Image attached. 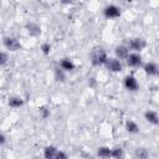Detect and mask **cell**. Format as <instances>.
<instances>
[{
  "instance_id": "1",
  "label": "cell",
  "mask_w": 159,
  "mask_h": 159,
  "mask_svg": "<svg viewBox=\"0 0 159 159\" xmlns=\"http://www.w3.org/2000/svg\"><path fill=\"white\" fill-rule=\"evenodd\" d=\"M107 52L102 47H96L91 52V62L93 66H102L107 61Z\"/></svg>"
},
{
  "instance_id": "2",
  "label": "cell",
  "mask_w": 159,
  "mask_h": 159,
  "mask_svg": "<svg viewBox=\"0 0 159 159\" xmlns=\"http://www.w3.org/2000/svg\"><path fill=\"white\" fill-rule=\"evenodd\" d=\"M145 46H147L145 40H143V39H140V37H134V39H130V40H129L127 47H128L129 50L134 51V52H139V51H142L143 48H145Z\"/></svg>"
},
{
  "instance_id": "3",
  "label": "cell",
  "mask_w": 159,
  "mask_h": 159,
  "mask_svg": "<svg viewBox=\"0 0 159 159\" xmlns=\"http://www.w3.org/2000/svg\"><path fill=\"white\" fill-rule=\"evenodd\" d=\"M103 14L107 19H117L120 16V9L116 5H107L103 9Z\"/></svg>"
},
{
  "instance_id": "4",
  "label": "cell",
  "mask_w": 159,
  "mask_h": 159,
  "mask_svg": "<svg viewBox=\"0 0 159 159\" xmlns=\"http://www.w3.org/2000/svg\"><path fill=\"white\" fill-rule=\"evenodd\" d=\"M125 61L129 67H139L142 65V56L138 52H132L127 55Z\"/></svg>"
},
{
  "instance_id": "5",
  "label": "cell",
  "mask_w": 159,
  "mask_h": 159,
  "mask_svg": "<svg viewBox=\"0 0 159 159\" xmlns=\"http://www.w3.org/2000/svg\"><path fill=\"white\" fill-rule=\"evenodd\" d=\"M104 65H106L107 68H108L109 71H112V72H119V71H122V68H123L120 60L117 58V57H116V58H107V61H106Z\"/></svg>"
},
{
  "instance_id": "6",
  "label": "cell",
  "mask_w": 159,
  "mask_h": 159,
  "mask_svg": "<svg viewBox=\"0 0 159 159\" xmlns=\"http://www.w3.org/2000/svg\"><path fill=\"white\" fill-rule=\"evenodd\" d=\"M124 87L129 92H135L139 88V83H138V81H137V78L134 76H127L124 78Z\"/></svg>"
},
{
  "instance_id": "7",
  "label": "cell",
  "mask_w": 159,
  "mask_h": 159,
  "mask_svg": "<svg viewBox=\"0 0 159 159\" xmlns=\"http://www.w3.org/2000/svg\"><path fill=\"white\" fill-rule=\"evenodd\" d=\"M4 45L10 51H17L20 48V42L15 37H5L4 39Z\"/></svg>"
},
{
  "instance_id": "8",
  "label": "cell",
  "mask_w": 159,
  "mask_h": 159,
  "mask_svg": "<svg viewBox=\"0 0 159 159\" xmlns=\"http://www.w3.org/2000/svg\"><path fill=\"white\" fill-rule=\"evenodd\" d=\"M144 71L148 76H157L158 75V66L154 62H148L144 65Z\"/></svg>"
},
{
  "instance_id": "9",
  "label": "cell",
  "mask_w": 159,
  "mask_h": 159,
  "mask_svg": "<svg viewBox=\"0 0 159 159\" xmlns=\"http://www.w3.org/2000/svg\"><path fill=\"white\" fill-rule=\"evenodd\" d=\"M144 117H145V119L149 123H152L154 125H157L159 123V117H158V113L155 111H147L145 114H144Z\"/></svg>"
},
{
  "instance_id": "10",
  "label": "cell",
  "mask_w": 159,
  "mask_h": 159,
  "mask_svg": "<svg viewBox=\"0 0 159 159\" xmlns=\"http://www.w3.org/2000/svg\"><path fill=\"white\" fill-rule=\"evenodd\" d=\"M128 53H129V48L127 46L120 45V46H117L116 47V56H117V58H119V60L125 58Z\"/></svg>"
},
{
  "instance_id": "11",
  "label": "cell",
  "mask_w": 159,
  "mask_h": 159,
  "mask_svg": "<svg viewBox=\"0 0 159 159\" xmlns=\"http://www.w3.org/2000/svg\"><path fill=\"white\" fill-rule=\"evenodd\" d=\"M60 67L63 71H73L75 70V63L70 58H62L61 62H60Z\"/></svg>"
},
{
  "instance_id": "12",
  "label": "cell",
  "mask_w": 159,
  "mask_h": 159,
  "mask_svg": "<svg viewBox=\"0 0 159 159\" xmlns=\"http://www.w3.org/2000/svg\"><path fill=\"white\" fill-rule=\"evenodd\" d=\"M57 152H58V149H57L56 147L48 145V147H46L45 150H43V157L47 158V159H50V158H56Z\"/></svg>"
},
{
  "instance_id": "13",
  "label": "cell",
  "mask_w": 159,
  "mask_h": 159,
  "mask_svg": "<svg viewBox=\"0 0 159 159\" xmlns=\"http://www.w3.org/2000/svg\"><path fill=\"white\" fill-rule=\"evenodd\" d=\"M125 129L129 132V133H132V134H135V133H138L139 132V125L134 122V120H127V123H125Z\"/></svg>"
},
{
  "instance_id": "14",
  "label": "cell",
  "mask_w": 159,
  "mask_h": 159,
  "mask_svg": "<svg viewBox=\"0 0 159 159\" xmlns=\"http://www.w3.org/2000/svg\"><path fill=\"white\" fill-rule=\"evenodd\" d=\"M24 104V101L20 97H11L9 98V106L12 108H20Z\"/></svg>"
},
{
  "instance_id": "15",
  "label": "cell",
  "mask_w": 159,
  "mask_h": 159,
  "mask_svg": "<svg viewBox=\"0 0 159 159\" xmlns=\"http://www.w3.org/2000/svg\"><path fill=\"white\" fill-rule=\"evenodd\" d=\"M97 154L102 158H109V157H112V149L108 147H101V148H98Z\"/></svg>"
},
{
  "instance_id": "16",
  "label": "cell",
  "mask_w": 159,
  "mask_h": 159,
  "mask_svg": "<svg viewBox=\"0 0 159 159\" xmlns=\"http://www.w3.org/2000/svg\"><path fill=\"white\" fill-rule=\"evenodd\" d=\"M29 32L32 34V35H39L40 34V27L37 25H34V24H30L29 26Z\"/></svg>"
},
{
  "instance_id": "17",
  "label": "cell",
  "mask_w": 159,
  "mask_h": 159,
  "mask_svg": "<svg viewBox=\"0 0 159 159\" xmlns=\"http://www.w3.org/2000/svg\"><path fill=\"white\" fill-rule=\"evenodd\" d=\"M135 157H138V158H147V157H148L147 149H144V148L137 149V150H135Z\"/></svg>"
},
{
  "instance_id": "18",
  "label": "cell",
  "mask_w": 159,
  "mask_h": 159,
  "mask_svg": "<svg viewBox=\"0 0 159 159\" xmlns=\"http://www.w3.org/2000/svg\"><path fill=\"white\" fill-rule=\"evenodd\" d=\"M112 157H114V158H120V157H123V150H122L120 148H114V149H112Z\"/></svg>"
},
{
  "instance_id": "19",
  "label": "cell",
  "mask_w": 159,
  "mask_h": 159,
  "mask_svg": "<svg viewBox=\"0 0 159 159\" xmlns=\"http://www.w3.org/2000/svg\"><path fill=\"white\" fill-rule=\"evenodd\" d=\"M56 78L58 80V81H63V78H65V75H63V70L61 68H57L56 70Z\"/></svg>"
},
{
  "instance_id": "20",
  "label": "cell",
  "mask_w": 159,
  "mask_h": 159,
  "mask_svg": "<svg viewBox=\"0 0 159 159\" xmlns=\"http://www.w3.org/2000/svg\"><path fill=\"white\" fill-rule=\"evenodd\" d=\"M6 62H7V56H6V53H5V52H0V66L5 65Z\"/></svg>"
},
{
  "instance_id": "21",
  "label": "cell",
  "mask_w": 159,
  "mask_h": 159,
  "mask_svg": "<svg viewBox=\"0 0 159 159\" xmlns=\"http://www.w3.org/2000/svg\"><path fill=\"white\" fill-rule=\"evenodd\" d=\"M41 48H42V51H43V53H48L50 52V50H51V46H50V43H43L42 46H41Z\"/></svg>"
},
{
  "instance_id": "22",
  "label": "cell",
  "mask_w": 159,
  "mask_h": 159,
  "mask_svg": "<svg viewBox=\"0 0 159 159\" xmlns=\"http://www.w3.org/2000/svg\"><path fill=\"white\" fill-rule=\"evenodd\" d=\"M40 112L42 113V117H43V118H46V117L50 114V111H48L47 108H45V107H41V108H40Z\"/></svg>"
},
{
  "instance_id": "23",
  "label": "cell",
  "mask_w": 159,
  "mask_h": 159,
  "mask_svg": "<svg viewBox=\"0 0 159 159\" xmlns=\"http://www.w3.org/2000/svg\"><path fill=\"white\" fill-rule=\"evenodd\" d=\"M5 142H6V137L4 135V133H1V132H0V145L5 144Z\"/></svg>"
},
{
  "instance_id": "24",
  "label": "cell",
  "mask_w": 159,
  "mask_h": 159,
  "mask_svg": "<svg viewBox=\"0 0 159 159\" xmlns=\"http://www.w3.org/2000/svg\"><path fill=\"white\" fill-rule=\"evenodd\" d=\"M56 158H67V155H66L65 153H62L61 150H58L57 154H56Z\"/></svg>"
},
{
  "instance_id": "25",
  "label": "cell",
  "mask_w": 159,
  "mask_h": 159,
  "mask_svg": "<svg viewBox=\"0 0 159 159\" xmlns=\"http://www.w3.org/2000/svg\"><path fill=\"white\" fill-rule=\"evenodd\" d=\"M63 4H70V2H72V0H61Z\"/></svg>"
}]
</instances>
